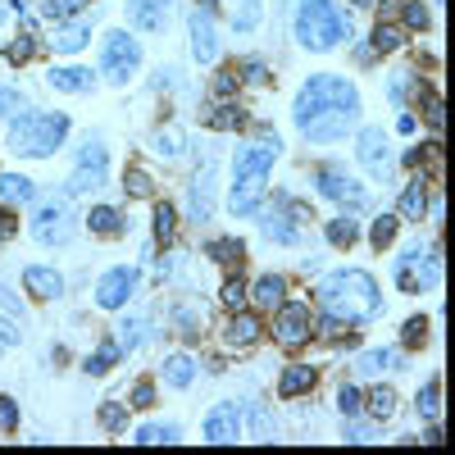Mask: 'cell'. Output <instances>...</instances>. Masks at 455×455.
<instances>
[{
  "label": "cell",
  "mask_w": 455,
  "mask_h": 455,
  "mask_svg": "<svg viewBox=\"0 0 455 455\" xmlns=\"http://www.w3.org/2000/svg\"><path fill=\"white\" fill-rule=\"evenodd\" d=\"M401 46H405V28H401V23H378V28H373L369 51H401Z\"/></svg>",
  "instance_id": "cell-33"
},
{
  "label": "cell",
  "mask_w": 455,
  "mask_h": 455,
  "mask_svg": "<svg viewBox=\"0 0 455 455\" xmlns=\"http://www.w3.org/2000/svg\"><path fill=\"white\" fill-rule=\"evenodd\" d=\"M0 114H23V92L0 87Z\"/></svg>",
  "instance_id": "cell-51"
},
{
  "label": "cell",
  "mask_w": 455,
  "mask_h": 455,
  "mask_svg": "<svg viewBox=\"0 0 455 455\" xmlns=\"http://www.w3.org/2000/svg\"><path fill=\"white\" fill-rule=\"evenodd\" d=\"M10 237H14V214L0 210V242H10Z\"/></svg>",
  "instance_id": "cell-57"
},
{
  "label": "cell",
  "mask_w": 455,
  "mask_h": 455,
  "mask_svg": "<svg viewBox=\"0 0 455 455\" xmlns=\"http://www.w3.org/2000/svg\"><path fill=\"white\" fill-rule=\"evenodd\" d=\"M278 300H287V278L283 274H264L251 287V310H274Z\"/></svg>",
  "instance_id": "cell-21"
},
{
  "label": "cell",
  "mask_w": 455,
  "mask_h": 455,
  "mask_svg": "<svg viewBox=\"0 0 455 455\" xmlns=\"http://www.w3.org/2000/svg\"><path fill=\"white\" fill-rule=\"evenodd\" d=\"M10 347H19V328H14V323H5V319H0V355H5Z\"/></svg>",
  "instance_id": "cell-55"
},
{
  "label": "cell",
  "mask_w": 455,
  "mask_h": 455,
  "mask_svg": "<svg viewBox=\"0 0 455 455\" xmlns=\"http://www.w3.org/2000/svg\"><path fill=\"white\" fill-rule=\"evenodd\" d=\"M32 55H36V36H32V32H23V36H14V46L5 51V60H10V64H28Z\"/></svg>",
  "instance_id": "cell-45"
},
{
  "label": "cell",
  "mask_w": 455,
  "mask_h": 455,
  "mask_svg": "<svg viewBox=\"0 0 455 455\" xmlns=\"http://www.w3.org/2000/svg\"><path fill=\"white\" fill-rule=\"evenodd\" d=\"M124 187H128V196H137V201H141V196H150V178H146L137 164L124 173Z\"/></svg>",
  "instance_id": "cell-47"
},
{
  "label": "cell",
  "mask_w": 455,
  "mask_h": 455,
  "mask_svg": "<svg viewBox=\"0 0 455 455\" xmlns=\"http://www.w3.org/2000/svg\"><path fill=\"white\" fill-rule=\"evenodd\" d=\"M68 137V119L55 109H23L14 114V128H10V150L23 160H46L60 150V141Z\"/></svg>",
  "instance_id": "cell-4"
},
{
  "label": "cell",
  "mask_w": 455,
  "mask_h": 455,
  "mask_svg": "<svg viewBox=\"0 0 455 455\" xmlns=\"http://www.w3.org/2000/svg\"><path fill=\"white\" fill-rule=\"evenodd\" d=\"M233 23H237V28H242V32H251V28H255V23H259V5H242V10H237V19H233Z\"/></svg>",
  "instance_id": "cell-54"
},
{
  "label": "cell",
  "mask_w": 455,
  "mask_h": 455,
  "mask_svg": "<svg viewBox=\"0 0 455 455\" xmlns=\"http://www.w3.org/2000/svg\"><path fill=\"white\" fill-rule=\"evenodd\" d=\"M96 419H100V428H105V433H124V419H128V410H124L119 401H105Z\"/></svg>",
  "instance_id": "cell-44"
},
{
  "label": "cell",
  "mask_w": 455,
  "mask_h": 455,
  "mask_svg": "<svg viewBox=\"0 0 455 455\" xmlns=\"http://www.w3.org/2000/svg\"><path fill=\"white\" fill-rule=\"evenodd\" d=\"M419 414H424L428 424L442 419V378H428V383H424V392H419Z\"/></svg>",
  "instance_id": "cell-34"
},
{
  "label": "cell",
  "mask_w": 455,
  "mask_h": 455,
  "mask_svg": "<svg viewBox=\"0 0 455 455\" xmlns=\"http://www.w3.org/2000/svg\"><path fill=\"white\" fill-rule=\"evenodd\" d=\"M355 156H360V164L369 169V178H378V182H392V150H387V132L383 128H360V137H355Z\"/></svg>",
  "instance_id": "cell-13"
},
{
  "label": "cell",
  "mask_w": 455,
  "mask_h": 455,
  "mask_svg": "<svg viewBox=\"0 0 455 455\" xmlns=\"http://www.w3.org/2000/svg\"><path fill=\"white\" fill-rule=\"evenodd\" d=\"M401 28H414V32H424L428 23H433V14H428V5H419V0H405V5H401Z\"/></svg>",
  "instance_id": "cell-43"
},
{
  "label": "cell",
  "mask_w": 455,
  "mask_h": 455,
  "mask_svg": "<svg viewBox=\"0 0 455 455\" xmlns=\"http://www.w3.org/2000/svg\"><path fill=\"white\" fill-rule=\"evenodd\" d=\"M132 437H137V446H173V442H182V428H173V424H141Z\"/></svg>",
  "instance_id": "cell-30"
},
{
  "label": "cell",
  "mask_w": 455,
  "mask_h": 455,
  "mask_svg": "<svg viewBox=\"0 0 455 455\" xmlns=\"http://www.w3.org/2000/svg\"><path fill=\"white\" fill-rule=\"evenodd\" d=\"M51 46H55L60 55H78V51L87 46V23H73V28H60Z\"/></svg>",
  "instance_id": "cell-32"
},
{
  "label": "cell",
  "mask_w": 455,
  "mask_h": 455,
  "mask_svg": "<svg viewBox=\"0 0 455 455\" xmlns=\"http://www.w3.org/2000/svg\"><path fill=\"white\" fill-rule=\"evenodd\" d=\"M173 228H178V214H173L169 201H160L156 205V242L160 246H173Z\"/></svg>",
  "instance_id": "cell-38"
},
{
  "label": "cell",
  "mask_w": 455,
  "mask_h": 455,
  "mask_svg": "<svg viewBox=\"0 0 455 455\" xmlns=\"http://www.w3.org/2000/svg\"><path fill=\"white\" fill-rule=\"evenodd\" d=\"M319 192L328 196V201H337L341 210H369V187L360 182V178H351L347 169H337V164H328V169H319Z\"/></svg>",
  "instance_id": "cell-12"
},
{
  "label": "cell",
  "mask_w": 455,
  "mask_h": 455,
  "mask_svg": "<svg viewBox=\"0 0 455 455\" xmlns=\"http://www.w3.org/2000/svg\"><path fill=\"white\" fill-rule=\"evenodd\" d=\"M0 201H32V182L19 178V173H0Z\"/></svg>",
  "instance_id": "cell-37"
},
{
  "label": "cell",
  "mask_w": 455,
  "mask_h": 455,
  "mask_svg": "<svg viewBox=\"0 0 455 455\" xmlns=\"http://www.w3.org/2000/svg\"><path fill=\"white\" fill-rule=\"evenodd\" d=\"M355 237H360V228H355L351 219H332V223H328V246L351 251V246H355Z\"/></svg>",
  "instance_id": "cell-36"
},
{
  "label": "cell",
  "mask_w": 455,
  "mask_h": 455,
  "mask_svg": "<svg viewBox=\"0 0 455 455\" xmlns=\"http://www.w3.org/2000/svg\"><path fill=\"white\" fill-rule=\"evenodd\" d=\"M92 83H96V73L83 68V64H73V68H51V87H55V92H68V96L78 92V96H83V92H92Z\"/></svg>",
  "instance_id": "cell-24"
},
{
  "label": "cell",
  "mask_w": 455,
  "mask_h": 455,
  "mask_svg": "<svg viewBox=\"0 0 455 455\" xmlns=\"http://www.w3.org/2000/svg\"><path fill=\"white\" fill-rule=\"evenodd\" d=\"M210 124H219V128H242L246 114H242V109H219V114H210Z\"/></svg>",
  "instance_id": "cell-52"
},
{
  "label": "cell",
  "mask_w": 455,
  "mask_h": 455,
  "mask_svg": "<svg viewBox=\"0 0 455 455\" xmlns=\"http://www.w3.org/2000/svg\"><path fill=\"white\" fill-rule=\"evenodd\" d=\"M278 146L274 141H242L233 156V192H228V210L233 214H255V205L264 201V182H269Z\"/></svg>",
  "instance_id": "cell-3"
},
{
  "label": "cell",
  "mask_w": 455,
  "mask_h": 455,
  "mask_svg": "<svg viewBox=\"0 0 455 455\" xmlns=\"http://www.w3.org/2000/svg\"><path fill=\"white\" fill-rule=\"evenodd\" d=\"M315 383H319V373H315L310 364H291V369H283V378H278V392H283L287 401H291V396H310Z\"/></svg>",
  "instance_id": "cell-23"
},
{
  "label": "cell",
  "mask_w": 455,
  "mask_h": 455,
  "mask_svg": "<svg viewBox=\"0 0 455 455\" xmlns=\"http://www.w3.org/2000/svg\"><path fill=\"white\" fill-rule=\"evenodd\" d=\"M132 287H137V269H109V274L100 278V287H96L100 310H119L124 300L132 296Z\"/></svg>",
  "instance_id": "cell-18"
},
{
  "label": "cell",
  "mask_w": 455,
  "mask_h": 455,
  "mask_svg": "<svg viewBox=\"0 0 455 455\" xmlns=\"http://www.w3.org/2000/svg\"><path fill=\"white\" fill-rule=\"evenodd\" d=\"M401 214L405 219H424L428 214V182H410L401 192Z\"/></svg>",
  "instance_id": "cell-31"
},
{
  "label": "cell",
  "mask_w": 455,
  "mask_h": 455,
  "mask_svg": "<svg viewBox=\"0 0 455 455\" xmlns=\"http://www.w3.org/2000/svg\"><path fill=\"white\" fill-rule=\"evenodd\" d=\"M396 228H401V219H396V214H383V219H373V233H369V242H373L378 251H387V246L396 242Z\"/></svg>",
  "instance_id": "cell-39"
},
{
  "label": "cell",
  "mask_w": 455,
  "mask_h": 455,
  "mask_svg": "<svg viewBox=\"0 0 455 455\" xmlns=\"http://www.w3.org/2000/svg\"><path fill=\"white\" fill-rule=\"evenodd\" d=\"M119 355H124V347H114V341H109L105 351H96V355L87 360V373H105V369H114V364H119Z\"/></svg>",
  "instance_id": "cell-46"
},
{
  "label": "cell",
  "mask_w": 455,
  "mask_h": 455,
  "mask_svg": "<svg viewBox=\"0 0 455 455\" xmlns=\"http://www.w3.org/2000/svg\"><path fill=\"white\" fill-rule=\"evenodd\" d=\"M219 300L228 310H242L246 306V278H242V269H233V278L223 283V291H219Z\"/></svg>",
  "instance_id": "cell-40"
},
{
  "label": "cell",
  "mask_w": 455,
  "mask_h": 455,
  "mask_svg": "<svg viewBox=\"0 0 455 455\" xmlns=\"http://www.w3.org/2000/svg\"><path fill=\"white\" fill-rule=\"evenodd\" d=\"M392 369H401V351H396V347H378V351H364V355L355 360V373H360V378H383V373H392Z\"/></svg>",
  "instance_id": "cell-20"
},
{
  "label": "cell",
  "mask_w": 455,
  "mask_h": 455,
  "mask_svg": "<svg viewBox=\"0 0 455 455\" xmlns=\"http://www.w3.org/2000/svg\"><path fill=\"white\" fill-rule=\"evenodd\" d=\"M19 428V405L14 396H0V433H14Z\"/></svg>",
  "instance_id": "cell-49"
},
{
  "label": "cell",
  "mask_w": 455,
  "mask_h": 455,
  "mask_svg": "<svg viewBox=\"0 0 455 455\" xmlns=\"http://www.w3.org/2000/svg\"><path fill=\"white\" fill-rule=\"evenodd\" d=\"M164 383H173L178 392L192 387V383H196V355H187V351L169 355V360H164Z\"/></svg>",
  "instance_id": "cell-25"
},
{
  "label": "cell",
  "mask_w": 455,
  "mask_h": 455,
  "mask_svg": "<svg viewBox=\"0 0 455 455\" xmlns=\"http://www.w3.org/2000/svg\"><path fill=\"white\" fill-rule=\"evenodd\" d=\"M337 405H341V414H351V419H355V414H360V392L355 387H341Z\"/></svg>",
  "instance_id": "cell-53"
},
{
  "label": "cell",
  "mask_w": 455,
  "mask_h": 455,
  "mask_svg": "<svg viewBox=\"0 0 455 455\" xmlns=\"http://www.w3.org/2000/svg\"><path fill=\"white\" fill-rule=\"evenodd\" d=\"M291 114H296V128L310 141H337L360 119V92L347 78H337V73H315L300 87Z\"/></svg>",
  "instance_id": "cell-1"
},
{
  "label": "cell",
  "mask_w": 455,
  "mask_h": 455,
  "mask_svg": "<svg viewBox=\"0 0 455 455\" xmlns=\"http://www.w3.org/2000/svg\"><path fill=\"white\" fill-rule=\"evenodd\" d=\"M319 306L328 319L341 323H369L378 310H383V296H378L373 274L364 269H337L319 283Z\"/></svg>",
  "instance_id": "cell-2"
},
{
  "label": "cell",
  "mask_w": 455,
  "mask_h": 455,
  "mask_svg": "<svg viewBox=\"0 0 455 455\" xmlns=\"http://www.w3.org/2000/svg\"><path fill=\"white\" fill-rule=\"evenodd\" d=\"M214 201H219V164H201L192 178V192H187V219L205 223L214 214Z\"/></svg>",
  "instance_id": "cell-14"
},
{
  "label": "cell",
  "mask_w": 455,
  "mask_h": 455,
  "mask_svg": "<svg viewBox=\"0 0 455 455\" xmlns=\"http://www.w3.org/2000/svg\"><path fill=\"white\" fill-rule=\"evenodd\" d=\"M0 19H5V10H0Z\"/></svg>",
  "instance_id": "cell-58"
},
{
  "label": "cell",
  "mask_w": 455,
  "mask_h": 455,
  "mask_svg": "<svg viewBox=\"0 0 455 455\" xmlns=\"http://www.w3.org/2000/svg\"><path fill=\"white\" fill-rule=\"evenodd\" d=\"M141 68V46L132 32H105V51H100V73L109 78V87H124L137 78Z\"/></svg>",
  "instance_id": "cell-7"
},
{
  "label": "cell",
  "mask_w": 455,
  "mask_h": 455,
  "mask_svg": "<svg viewBox=\"0 0 455 455\" xmlns=\"http://www.w3.org/2000/svg\"><path fill=\"white\" fill-rule=\"evenodd\" d=\"M237 401H223L205 414V442H242V419H237Z\"/></svg>",
  "instance_id": "cell-15"
},
{
  "label": "cell",
  "mask_w": 455,
  "mask_h": 455,
  "mask_svg": "<svg viewBox=\"0 0 455 455\" xmlns=\"http://www.w3.org/2000/svg\"><path fill=\"white\" fill-rule=\"evenodd\" d=\"M424 337H428V319H424V315H414V319L401 328V347H405V351H419V347H424Z\"/></svg>",
  "instance_id": "cell-42"
},
{
  "label": "cell",
  "mask_w": 455,
  "mask_h": 455,
  "mask_svg": "<svg viewBox=\"0 0 455 455\" xmlns=\"http://www.w3.org/2000/svg\"><path fill=\"white\" fill-rule=\"evenodd\" d=\"M32 237L42 246H64L73 237V201L68 192H46L32 214Z\"/></svg>",
  "instance_id": "cell-6"
},
{
  "label": "cell",
  "mask_w": 455,
  "mask_h": 455,
  "mask_svg": "<svg viewBox=\"0 0 455 455\" xmlns=\"http://www.w3.org/2000/svg\"><path fill=\"white\" fill-rule=\"evenodd\" d=\"M296 42L306 51H332L347 42V14L332 0H300L296 5Z\"/></svg>",
  "instance_id": "cell-5"
},
{
  "label": "cell",
  "mask_w": 455,
  "mask_h": 455,
  "mask_svg": "<svg viewBox=\"0 0 455 455\" xmlns=\"http://www.w3.org/2000/svg\"><path fill=\"white\" fill-rule=\"evenodd\" d=\"M23 287H28L32 300H55L64 291V278L55 269H46V264H28V269H23Z\"/></svg>",
  "instance_id": "cell-19"
},
{
  "label": "cell",
  "mask_w": 455,
  "mask_h": 455,
  "mask_svg": "<svg viewBox=\"0 0 455 455\" xmlns=\"http://www.w3.org/2000/svg\"><path fill=\"white\" fill-rule=\"evenodd\" d=\"M310 337H315L310 310L300 306V300H278V306H274V341H278V347L296 351V347H306Z\"/></svg>",
  "instance_id": "cell-10"
},
{
  "label": "cell",
  "mask_w": 455,
  "mask_h": 455,
  "mask_svg": "<svg viewBox=\"0 0 455 455\" xmlns=\"http://www.w3.org/2000/svg\"><path fill=\"white\" fill-rule=\"evenodd\" d=\"M396 128H401V137H414V132H419V119H414L410 109H401V124Z\"/></svg>",
  "instance_id": "cell-56"
},
{
  "label": "cell",
  "mask_w": 455,
  "mask_h": 455,
  "mask_svg": "<svg viewBox=\"0 0 455 455\" xmlns=\"http://www.w3.org/2000/svg\"><path fill=\"white\" fill-rule=\"evenodd\" d=\"M210 255H214L219 264H233V269H242V259H246V246H242L237 237H219V242H210Z\"/></svg>",
  "instance_id": "cell-35"
},
{
  "label": "cell",
  "mask_w": 455,
  "mask_h": 455,
  "mask_svg": "<svg viewBox=\"0 0 455 455\" xmlns=\"http://www.w3.org/2000/svg\"><path fill=\"white\" fill-rule=\"evenodd\" d=\"M173 323H178L182 332H201V328L210 323V315H205L201 300H178V306H173Z\"/></svg>",
  "instance_id": "cell-28"
},
{
  "label": "cell",
  "mask_w": 455,
  "mask_h": 455,
  "mask_svg": "<svg viewBox=\"0 0 455 455\" xmlns=\"http://www.w3.org/2000/svg\"><path fill=\"white\" fill-rule=\"evenodd\" d=\"M259 341V319L251 310H237L233 319H228V347H237V351H251Z\"/></svg>",
  "instance_id": "cell-22"
},
{
  "label": "cell",
  "mask_w": 455,
  "mask_h": 455,
  "mask_svg": "<svg viewBox=\"0 0 455 455\" xmlns=\"http://www.w3.org/2000/svg\"><path fill=\"white\" fill-rule=\"evenodd\" d=\"M214 96L228 100V96H237V68H223L219 78H214Z\"/></svg>",
  "instance_id": "cell-50"
},
{
  "label": "cell",
  "mask_w": 455,
  "mask_h": 455,
  "mask_svg": "<svg viewBox=\"0 0 455 455\" xmlns=\"http://www.w3.org/2000/svg\"><path fill=\"white\" fill-rule=\"evenodd\" d=\"M192 55H196L201 64H214V60H219V28H214L210 5H201V10L192 14Z\"/></svg>",
  "instance_id": "cell-16"
},
{
  "label": "cell",
  "mask_w": 455,
  "mask_h": 455,
  "mask_svg": "<svg viewBox=\"0 0 455 455\" xmlns=\"http://www.w3.org/2000/svg\"><path fill=\"white\" fill-rule=\"evenodd\" d=\"M364 401H369V419L373 424H387L392 414H396V387L392 383H373V392Z\"/></svg>",
  "instance_id": "cell-26"
},
{
  "label": "cell",
  "mask_w": 455,
  "mask_h": 455,
  "mask_svg": "<svg viewBox=\"0 0 455 455\" xmlns=\"http://www.w3.org/2000/svg\"><path fill=\"white\" fill-rule=\"evenodd\" d=\"M264 228H269V237L278 246H291L300 237V228H310V205H300L291 196H274L269 214H264Z\"/></svg>",
  "instance_id": "cell-11"
},
{
  "label": "cell",
  "mask_w": 455,
  "mask_h": 455,
  "mask_svg": "<svg viewBox=\"0 0 455 455\" xmlns=\"http://www.w3.org/2000/svg\"><path fill=\"white\" fill-rule=\"evenodd\" d=\"M128 19L141 32H164L173 19V0H128Z\"/></svg>",
  "instance_id": "cell-17"
},
{
  "label": "cell",
  "mask_w": 455,
  "mask_h": 455,
  "mask_svg": "<svg viewBox=\"0 0 455 455\" xmlns=\"http://www.w3.org/2000/svg\"><path fill=\"white\" fill-rule=\"evenodd\" d=\"M109 178V150L92 137L73 150V173H68V192L83 196V192H96V187Z\"/></svg>",
  "instance_id": "cell-9"
},
{
  "label": "cell",
  "mask_w": 455,
  "mask_h": 455,
  "mask_svg": "<svg viewBox=\"0 0 455 455\" xmlns=\"http://www.w3.org/2000/svg\"><path fill=\"white\" fill-rule=\"evenodd\" d=\"M442 283V246L437 251H410L401 255L396 264V287L410 291V296H419V291H433Z\"/></svg>",
  "instance_id": "cell-8"
},
{
  "label": "cell",
  "mask_w": 455,
  "mask_h": 455,
  "mask_svg": "<svg viewBox=\"0 0 455 455\" xmlns=\"http://www.w3.org/2000/svg\"><path fill=\"white\" fill-rule=\"evenodd\" d=\"M150 146L160 150V156H169V160H178L182 150H187V132L178 128V124H164V128H156V137H150Z\"/></svg>",
  "instance_id": "cell-29"
},
{
  "label": "cell",
  "mask_w": 455,
  "mask_h": 455,
  "mask_svg": "<svg viewBox=\"0 0 455 455\" xmlns=\"http://www.w3.org/2000/svg\"><path fill=\"white\" fill-rule=\"evenodd\" d=\"M92 5V0H42V14L46 19H73V14H83Z\"/></svg>",
  "instance_id": "cell-41"
},
{
  "label": "cell",
  "mask_w": 455,
  "mask_h": 455,
  "mask_svg": "<svg viewBox=\"0 0 455 455\" xmlns=\"http://www.w3.org/2000/svg\"><path fill=\"white\" fill-rule=\"evenodd\" d=\"M87 228H92V233L96 237H119L124 233V228H128V219H124V210H109V205H96L92 210V219H87Z\"/></svg>",
  "instance_id": "cell-27"
},
{
  "label": "cell",
  "mask_w": 455,
  "mask_h": 455,
  "mask_svg": "<svg viewBox=\"0 0 455 455\" xmlns=\"http://www.w3.org/2000/svg\"><path fill=\"white\" fill-rule=\"evenodd\" d=\"M156 383H150V378H137V387H132V405L137 410H150V405H156Z\"/></svg>",
  "instance_id": "cell-48"
}]
</instances>
